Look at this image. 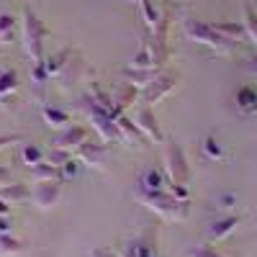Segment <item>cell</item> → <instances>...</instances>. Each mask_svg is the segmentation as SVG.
Segmentation results:
<instances>
[{
  "instance_id": "obj_5",
  "label": "cell",
  "mask_w": 257,
  "mask_h": 257,
  "mask_svg": "<svg viewBox=\"0 0 257 257\" xmlns=\"http://www.w3.org/2000/svg\"><path fill=\"white\" fill-rule=\"evenodd\" d=\"M165 175L170 185H190V165L180 142L165 139Z\"/></svg>"
},
{
  "instance_id": "obj_17",
  "label": "cell",
  "mask_w": 257,
  "mask_h": 257,
  "mask_svg": "<svg viewBox=\"0 0 257 257\" xmlns=\"http://www.w3.org/2000/svg\"><path fill=\"white\" fill-rule=\"evenodd\" d=\"M134 249L139 257H157V242H155V231H144L142 237L132 239Z\"/></svg>"
},
{
  "instance_id": "obj_32",
  "label": "cell",
  "mask_w": 257,
  "mask_h": 257,
  "mask_svg": "<svg viewBox=\"0 0 257 257\" xmlns=\"http://www.w3.org/2000/svg\"><path fill=\"white\" fill-rule=\"evenodd\" d=\"M242 67H244V72H247V75L257 77V57H247V59H244V64H242Z\"/></svg>"
},
{
  "instance_id": "obj_33",
  "label": "cell",
  "mask_w": 257,
  "mask_h": 257,
  "mask_svg": "<svg viewBox=\"0 0 257 257\" xmlns=\"http://www.w3.org/2000/svg\"><path fill=\"white\" fill-rule=\"evenodd\" d=\"M21 134H0V149H6L8 144H18Z\"/></svg>"
},
{
  "instance_id": "obj_35",
  "label": "cell",
  "mask_w": 257,
  "mask_h": 257,
  "mask_svg": "<svg viewBox=\"0 0 257 257\" xmlns=\"http://www.w3.org/2000/svg\"><path fill=\"white\" fill-rule=\"evenodd\" d=\"M11 221H8V216H0V234H11Z\"/></svg>"
},
{
  "instance_id": "obj_25",
  "label": "cell",
  "mask_w": 257,
  "mask_h": 257,
  "mask_svg": "<svg viewBox=\"0 0 257 257\" xmlns=\"http://www.w3.org/2000/svg\"><path fill=\"white\" fill-rule=\"evenodd\" d=\"M21 252H24V242L11 234H0V257H16Z\"/></svg>"
},
{
  "instance_id": "obj_8",
  "label": "cell",
  "mask_w": 257,
  "mask_h": 257,
  "mask_svg": "<svg viewBox=\"0 0 257 257\" xmlns=\"http://www.w3.org/2000/svg\"><path fill=\"white\" fill-rule=\"evenodd\" d=\"M77 160L88 167L95 170H108V160H111V149L105 144H93V142H85L77 147Z\"/></svg>"
},
{
  "instance_id": "obj_30",
  "label": "cell",
  "mask_w": 257,
  "mask_h": 257,
  "mask_svg": "<svg viewBox=\"0 0 257 257\" xmlns=\"http://www.w3.org/2000/svg\"><path fill=\"white\" fill-rule=\"evenodd\" d=\"M203 147H206V155H208V157H213V160L221 157V147H219V142L213 139V137H208V139L203 142Z\"/></svg>"
},
{
  "instance_id": "obj_11",
  "label": "cell",
  "mask_w": 257,
  "mask_h": 257,
  "mask_svg": "<svg viewBox=\"0 0 257 257\" xmlns=\"http://www.w3.org/2000/svg\"><path fill=\"white\" fill-rule=\"evenodd\" d=\"M239 216L237 213H229V216H224V219H216L208 229H206V237H208V242H221L224 237H229V234L239 226Z\"/></svg>"
},
{
  "instance_id": "obj_1",
  "label": "cell",
  "mask_w": 257,
  "mask_h": 257,
  "mask_svg": "<svg viewBox=\"0 0 257 257\" xmlns=\"http://www.w3.org/2000/svg\"><path fill=\"white\" fill-rule=\"evenodd\" d=\"M134 198L147 206L149 211L160 213L162 219H170V221H185L188 213H190V201L185 198H178L175 193L170 190H147V188H134Z\"/></svg>"
},
{
  "instance_id": "obj_36",
  "label": "cell",
  "mask_w": 257,
  "mask_h": 257,
  "mask_svg": "<svg viewBox=\"0 0 257 257\" xmlns=\"http://www.w3.org/2000/svg\"><path fill=\"white\" fill-rule=\"evenodd\" d=\"M8 183H11V173H8L6 167H0V188L8 185Z\"/></svg>"
},
{
  "instance_id": "obj_4",
  "label": "cell",
  "mask_w": 257,
  "mask_h": 257,
  "mask_svg": "<svg viewBox=\"0 0 257 257\" xmlns=\"http://www.w3.org/2000/svg\"><path fill=\"white\" fill-rule=\"evenodd\" d=\"M47 26L41 18L26 6L24 8V47L26 54L31 57V64H44V39H47Z\"/></svg>"
},
{
  "instance_id": "obj_15",
  "label": "cell",
  "mask_w": 257,
  "mask_h": 257,
  "mask_svg": "<svg viewBox=\"0 0 257 257\" xmlns=\"http://www.w3.org/2000/svg\"><path fill=\"white\" fill-rule=\"evenodd\" d=\"M160 72H162V70H137V67H126V70H123V77L132 82V85H137V88H147V85L152 82Z\"/></svg>"
},
{
  "instance_id": "obj_21",
  "label": "cell",
  "mask_w": 257,
  "mask_h": 257,
  "mask_svg": "<svg viewBox=\"0 0 257 257\" xmlns=\"http://www.w3.org/2000/svg\"><path fill=\"white\" fill-rule=\"evenodd\" d=\"M41 116H44V123L47 126H52V128H67V126H72L70 123V113L67 111H59V108H47L41 111Z\"/></svg>"
},
{
  "instance_id": "obj_19",
  "label": "cell",
  "mask_w": 257,
  "mask_h": 257,
  "mask_svg": "<svg viewBox=\"0 0 257 257\" xmlns=\"http://www.w3.org/2000/svg\"><path fill=\"white\" fill-rule=\"evenodd\" d=\"M137 185L139 188H147V190H165V175L160 173V170H144V173L139 175V180H137Z\"/></svg>"
},
{
  "instance_id": "obj_2",
  "label": "cell",
  "mask_w": 257,
  "mask_h": 257,
  "mask_svg": "<svg viewBox=\"0 0 257 257\" xmlns=\"http://www.w3.org/2000/svg\"><path fill=\"white\" fill-rule=\"evenodd\" d=\"M183 31H185V36H188L190 41L206 44V47H211L216 54H231V52H237V44H239V41H231V39L221 36L211 24H206V21H198V18H185V21H183Z\"/></svg>"
},
{
  "instance_id": "obj_34",
  "label": "cell",
  "mask_w": 257,
  "mask_h": 257,
  "mask_svg": "<svg viewBox=\"0 0 257 257\" xmlns=\"http://www.w3.org/2000/svg\"><path fill=\"white\" fill-rule=\"evenodd\" d=\"M90 257H118V254H113V252H108V249H103V247H95Z\"/></svg>"
},
{
  "instance_id": "obj_9",
  "label": "cell",
  "mask_w": 257,
  "mask_h": 257,
  "mask_svg": "<svg viewBox=\"0 0 257 257\" xmlns=\"http://www.w3.org/2000/svg\"><path fill=\"white\" fill-rule=\"evenodd\" d=\"M134 123L139 126V132L147 137V139H152V142H165V134H162V128L155 118V111H152V105H147V103H139V108H137V118Z\"/></svg>"
},
{
  "instance_id": "obj_13",
  "label": "cell",
  "mask_w": 257,
  "mask_h": 257,
  "mask_svg": "<svg viewBox=\"0 0 257 257\" xmlns=\"http://www.w3.org/2000/svg\"><path fill=\"white\" fill-rule=\"evenodd\" d=\"M0 198H3L6 203H11V206L31 201V188L26 183H8V185L0 188Z\"/></svg>"
},
{
  "instance_id": "obj_10",
  "label": "cell",
  "mask_w": 257,
  "mask_h": 257,
  "mask_svg": "<svg viewBox=\"0 0 257 257\" xmlns=\"http://www.w3.org/2000/svg\"><path fill=\"white\" fill-rule=\"evenodd\" d=\"M90 137V128L88 126H67L52 139V147H59V149H77L80 144H85Z\"/></svg>"
},
{
  "instance_id": "obj_29",
  "label": "cell",
  "mask_w": 257,
  "mask_h": 257,
  "mask_svg": "<svg viewBox=\"0 0 257 257\" xmlns=\"http://www.w3.org/2000/svg\"><path fill=\"white\" fill-rule=\"evenodd\" d=\"M185 257H226L221 252H216L211 244H196V247H190Z\"/></svg>"
},
{
  "instance_id": "obj_26",
  "label": "cell",
  "mask_w": 257,
  "mask_h": 257,
  "mask_svg": "<svg viewBox=\"0 0 257 257\" xmlns=\"http://www.w3.org/2000/svg\"><path fill=\"white\" fill-rule=\"evenodd\" d=\"M137 3H139V8H142V16H144V24H147V29L149 31H152L157 24H160V11L155 8V3H152V0H137Z\"/></svg>"
},
{
  "instance_id": "obj_14",
  "label": "cell",
  "mask_w": 257,
  "mask_h": 257,
  "mask_svg": "<svg viewBox=\"0 0 257 257\" xmlns=\"http://www.w3.org/2000/svg\"><path fill=\"white\" fill-rule=\"evenodd\" d=\"M211 26L216 29L221 36L231 39V41H239V39H244V36H247L242 21H216V24H211Z\"/></svg>"
},
{
  "instance_id": "obj_18",
  "label": "cell",
  "mask_w": 257,
  "mask_h": 257,
  "mask_svg": "<svg viewBox=\"0 0 257 257\" xmlns=\"http://www.w3.org/2000/svg\"><path fill=\"white\" fill-rule=\"evenodd\" d=\"M18 72L16 70H0V103H3L6 98H11V93L18 90Z\"/></svg>"
},
{
  "instance_id": "obj_20",
  "label": "cell",
  "mask_w": 257,
  "mask_h": 257,
  "mask_svg": "<svg viewBox=\"0 0 257 257\" xmlns=\"http://www.w3.org/2000/svg\"><path fill=\"white\" fill-rule=\"evenodd\" d=\"M237 108L242 113H254L257 111V88L247 85V88H242L237 93Z\"/></svg>"
},
{
  "instance_id": "obj_24",
  "label": "cell",
  "mask_w": 257,
  "mask_h": 257,
  "mask_svg": "<svg viewBox=\"0 0 257 257\" xmlns=\"http://www.w3.org/2000/svg\"><path fill=\"white\" fill-rule=\"evenodd\" d=\"M44 160H47L44 149L36 147V144H24V149H21V162H24L29 170H31L34 165H39V162H44Z\"/></svg>"
},
{
  "instance_id": "obj_28",
  "label": "cell",
  "mask_w": 257,
  "mask_h": 257,
  "mask_svg": "<svg viewBox=\"0 0 257 257\" xmlns=\"http://www.w3.org/2000/svg\"><path fill=\"white\" fill-rule=\"evenodd\" d=\"M67 160H72V152H70V149L52 147V149H49V155H47V162H52V165H57V167H62Z\"/></svg>"
},
{
  "instance_id": "obj_27",
  "label": "cell",
  "mask_w": 257,
  "mask_h": 257,
  "mask_svg": "<svg viewBox=\"0 0 257 257\" xmlns=\"http://www.w3.org/2000/svg\"><path fill=\"white\" fill-rule=\"evenodd\" d=\"M16 26H18L16 16H11V13H0V39H3V41H8V39L13 36Z\"/></svg>"
},
{
  "instance_id": "obj_22",
  "label": "cell",
  "mask_w": 257,
  "mask_h": 257,
  "mask_svg": "<svg viewBox=\"0 0 257 257\" xmlns=\"http://www.w3.org/2000/svg\"><path fill=\"white\" fill-rule=\"evenodd\" d=\"M242 24H244L247 39L257 47V11H254L249 3H244V6H242Z\"/></svg>"
},
{
  "instance_id": "obj_7",
  "label": "cell",
  "mask_w": 257,
  "mask_h": 257,
  "mask_svg": "<svg viewBox=\"0 0 257 257\" xmlns=\"http://www.w3.org/2000/svg\"><path fill=\"white\" fill-rule=\"evenodd\" d=\"M175 85H178V75H167V72H160L152 82L147 85V88H142L139 93V103H147V105H155L160 103L165 95H170L175 90Z\"/></svg>"
},
{
  "instance_id": "obj_23",
  "label": "cell",
  "mask_w": 257,
  "mask_h": 257,
  "mask_svg": "<svg viewBox=\"0 0 257 257\" xmlns=\"http://www.w3.org/2000/svg\"><path fill=\"white\" fill-rule=\"evenodd\" d=\"M72 57V49H59L57 54H52L49 59H44V67H47V75H57L59 70L67 67V59Z\"/></svg>"
},
{
  "instance_id": "obj_3",
  "label": "cell",
  "mask_w": 257,
  "mask_h": 257,
  "mask_svg": "<svg viewBox=\"0 0 257 257\" xmlns=\"http://www.w3.org/2000/svg\"><path fill=\"white\" fill-rule=\"evenodd\" d=\"M80 105H82V111L88 113L93 128L100 134V139H103L105 144H108V142H123V137H121V132H118V126H116L113 113H111L108 108H103V105H100L90 93L80 98Z\"/></svg>"
},
{
  "instance_id": "obj_16",
  "label": "cell",
  "mask_w": 257,
  "mask_h": 257,
  "mask_svg": "<svg viewBox=\"0 0 257 257\" xmlns=\"http://www.w3.org/2000/svg\"><path fill=\"white\" fill-rule=\"evenodd\" d=\"M31 178H34V183H39V180H57V178H62V167H57V165L44 160V162H39V165L31 167Z\"/></svg>"
},
{
  "instance_id": "obj_31",
  "label": "cell",
  "mask_w": 257,
  "mask_h": 257,
  "mask_svg": "<svg viewBox=\"0 0 257 257\" xmlns=\"http://www.w3.org/2000/svg\"><path fill=\"white\" fill-rule=\"evenodd\" d=\"M77 162H80V160H77ZM77 162H75V160H67V162L62 165V178H64V180H70V178L77 175Z\"/></svg>"
},
{
  "instance_id": "obj_6",
  "label": "cell",
  "mask_w": 257,
  "mask_h": 257,
  "mask_svg": "<svg viewBox=\"0 0 257 257\" xmlns=\"http://www.w3.org/2000/svg\"><path fill=\"white\" fill-rule=\"evenodd\" d=\"M62 183H64L62 178L34 183V188H31V203L36 208H41V211H49L52 206H57V201L62 196Z\"/></svg>"
},
{
  "instance_id": "obj_12",
  "label": "cell",
  "mask_w": 257,
  "mask_h": 257,
  "mask_svg": "<svg viewBox=\"0 0 257 257\" xmlns=\"http://www.w3.org/2000/svg\"><path fill=\"white\" fill-rule=\"evenodd\" d=\"M116 126H118V132H121V137H123V142L126 144H132V147H144V134L139 132V126L128 118V116H123V113H118L116 116Z\"/></svg>"
}]
</instances>
